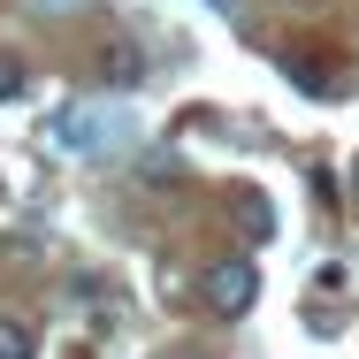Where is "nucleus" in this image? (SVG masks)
Instances as JSON below:
<instances>
[{
    "label": "nucleus",
    "mask_w": 359,
    "mask_h": 359,
    "mask_svg": "<svg viewBox=\"0 0 359 359\" xmlns=\"http://www.w3.org/2000/svg\"><path fill=\"white\" fill-rule=\"evenodd\" d=\"M123 138H130V123H123L115 107H92V100H84V107H62V115H54V145H62L69 161H100V153H115Z\"/></svg>",
    "instance_id": "obj_1"
},
{
    "label": "nucleus",
    "mask_w": 359,
    "mask_h": 359,
    "mask_svg": "<svg viewBox=\"0 0 359 359\" xmlns=\"http://www.w3.org/2000/svg\"><path fill=\"white\" fill-rule=\"evenodd\" d=\"M199 290H207V306H215L222 321L252 313V298H260V268H252V252H222L215 268L199 276Z\"/></svg>",
    "instance_id": "obj_2"
},
{
    "label": "nucleus",
    "mask_w": 359,
    "mask_h": 359,
    "mask_svg": "<svg viewBox=\"0 0 359 359\" xmlns=\"http://www.w3.org/2000/svg\"><path fill=\"white\" fill-rule=\"evenodd\" d=\"M0 359H39V321L31 313H0Z\"/></svg>",
    "instance_id": "obj_3"
},
{
    "label": "nucleus",
    "mask_w": 359,
    "mask_h": 359,
    "mask_svg": "<svg viewBox=\"0 0 359 359\" xmlns=\"http://www.w3.org/2000/svg\"><path fill=\"white\" fill-rule=\"evenodd\" d=\"M100 76H107V84H138V54H130V46H107V54H100Z\"/></svg>",
    "instance_id": "obj_4"
},
{
    "label": "nucleus",
    "mask_w": 359,
    "mask_h": 359,
    "mask_svg": "<svg viewBox=\"0 0 359 359\" xmlns=\"http://www.w3.org/2000/svg\"><path fill=\"white\" fill-rule=\"evenodd\" d=\"M23 92H31V69L15 54H0V100H23Z\"/></svg>",
    "instance_id": "obj_5"
},
{
    "label": "nucleus",
    "mask_w": 359,
    "mask_h": 359,
    "mask_svg": "<svg viewBox=\"0 0 359 359\" xmlns=\"http://www.w3.org/2000/svg\"><path fill=\"white\" fill-rule=\"evenodd\" d=\"M207 8H222V15H229V8H237V0H207Z\"/></svg>",
    "instance_id": "obj_6"
},
{
    "label": "nucleus",
    "mask_w": 359,
    "mask_h": 359,
    "mask_svg": "<svg viewBox=\"0 0 359 359\" xmlns=\"http://www.w3.org/2000/svg\"><path fill=\"white\" fill-rule=\"evenodd\" d=\"M352 191H359V161H352Z\"/></svg>",
    "instance_id": "obj_7"
}]
</instances>
